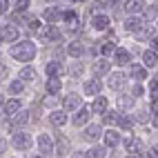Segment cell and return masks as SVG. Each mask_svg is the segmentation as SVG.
Returning a JSON list of instances; mask_svg holds the SVG:
<instances>
[{
	"instance_id": "cell-32",
	"label": "cell",
	"mask_w": 158,
	"mask_h": 158,
	"mask_svg": "<svg viewBox=\"0 0 158 158\" xmlns=\"http://www.w3.org/2000/svg\"><path fill=\"white\" fill-rule=\"evenodd\" d=\"M100 45H102V47H100V54H102V56H109V54H114V51L118 49L111 40H105V43H100Z\"/></svg>"
},
{
	"instance_id": "cell-49",
	"label": "cell",
	"mask_w": 158,
	"mask_h": 158,
	"mask_svg": "<svg viewBox=\"0 0 158 158\" xmlns=\"http://www.w3.org/2000/svg\"><path fill=\"white\" fill-rule=\"evenodd\" d=\"M105 2H107V5H111V7H114V5H118V0H105Z\"/></svg>"
},
{
	"instance_id": "cell-27",
	"label": "cell",
	"mask_w": 158,
	"mask_h": 158,
	"mask_svg": "<svg viewBox=\"0 0 158 158\" xmlns=\"http://www.w3.org/2000/svg\"><path fill=\"white\" fill-rule=\"evenodd\" d=\"M82 136H85L87 140H98L100 136H102V131H100V127H98V125H89V127L85 129V134H82Z\"/></svg>"
},
{
	"instance_id": "cell-39",
	"label": "cell",
	"mask_w": 158,
	"mask_h": 158,
	"mask_svg": "<svg viewBox=\"0 0 158 158\" xmlns=\"http://www.w3.org/2000/svg\"><path fill=\"white\" fill-rule=\"evenodd\" d=\"M29 5H31V0H16V9L20 14H25L27 9H29Z\"/></svg>"
},
{
	"instance_id": "cell-50",
	"label": "cell",
	"mask_w": 158,
	"mask_h": 158,
	"mask_svg": "<svg viewBox=\"0 0 158 158\" xmlns=\"http://www.w3.org/2000/svg\"><path fill=\"white\" fill-rule=\"evenodd\" d=\"M154 127H156V129H158V114H156V116H154Z\"/></svg>"
},
{
	"instance_id": "cell-42",
	"label": "cell",
	"mask_w": 158,
	"mask_h": 158,
	"mask_svg": "<svg viewBox=\"0 0 158 158\" xmlns=\"http://www.w3.org/2000/svg\"><path fill=\"white\" fill-rule=\"evenodd\" d=\"M152 34H154V31H152V27H147V25H145V27H143V29H140L136 36H138V38H154Z\"/></svg>"
},
{
	"instance_id": "cell-8",
	"label": "cell",
	"mask_w": 158,
	"mask_h": 158,
	"mask_svg": "<svg viewBox=\"0 0 158 158\" xmlns=\"http://www.w3.org/2000/svg\"><path fill=\"white\" fill-rule=\"evenodd\" d=\"M114 62H116L118 67H125V65H129V62H131V54H129L127 49L118 47V49L114 51Z\"/></svg>"
},
{
	"instance_id": "cell-45",
	"label": "cell",
	"mask_w": 158,
	"mask_h": 158,
	"mask_svg": "<svg viewBox=\"0 0 158 158\" xmlns=\"http://www.w3.org/2000/svg\"><path fill=\"white\" fill-rule=\"evenodd\" d=\"M149 158H158V145L149 149Z\"/></svg>"
},
{
	"instance_id": "cell-22",
	"label": "cell",
	"mask_w": 158,
	"mask_h": 158,
	"mask_svg": "<svg viewBox=\"0 0 158 158\" xmlns=\"http://www.w3.org/2000/svg\"><path fill=\"white\" fill-rule=\"evenodd\" d=\"M45 71H47V76H49V78H60V73H62V65H60V62H56V60H51V62H47Z\"/></svg>"
},
{
	"instance_id": "cell-16",
	"label": "cell",
	"mask_w": 158,
	"mask_h": 158,
	"mask_svg": "<svg viewBox=\"0 0 158 158\" xmlns=\"http://www.w3.org/2000/svg\"><path fill=\"white\" fill-rule=\"evenodd\" d=\"M82 51H85V47H82L80 40H71V43L67 45V54H69L71 58H80Z\"/></svg>"
},
{
	"instance_id": "cell-13",
	"label": "cell",
	"mask_w": 158,
	"mask_h": 158,
	"mask_svg": "<svg viewBox=\"0 0 158 158\" xmlns=\"http://www.w3.org/2000/svg\"><path fill=\"white\" fill-rule=\"evenodd\" d=\"M143 27H145V23H143L140 18H134V16H129L127 20H125V29H127L129 34H138V31H140Z\"/></svg>"
},
{
	"instance_id": "cell-19",
	"label": "cell",
	"mask_w": 158,
	"mask_h": 158,
	"mask_svg": "<svg viewBox=\"0 0 158 158\" xmlns=\"http://www.w3.org/2000/svg\"><path fill=\"white\" fill-rule=\"evenodd\" d=\"M123 9L127 11L129 16H134V14H138V11H143V0H127V2L123 5Z\"/></svg>"
},
{
	"instance_id": "cell-28",
	"label": "cell",
	"mask_w": 158,
	"mask_h": 158,
	"mask_svg": "<svg viewBox=\"0 0 158 158\" xmlns=\"http://www.w3.org/2000/svg\"><path fill=\"white\" fill-rule=\"evenodd\" d=\"M36 78H38V73H36L34 67H25L23 71H20V80H25V82H34Z\"/></svg>"
},
{
	"instance_id": "cell-46",
	"label": "cell",
	"mask_w": 158,
	"mask_h": 158,
	"mask_svg": "<svg viewBox=\"0 0 158 158\" xmlns=\"http://www.w3.org/2000/svg\"><path fill=\"white\" fill-rule=\"evenodd\" d=\"M152 49H154V51H158V36H154V38H152Z\"/></svg>"
},
{
	"instance_id": "cell-14",
	"label": "cell",
	"mask_w": 158,
	"mask_h": 158,
	"mask_svg": "<svg viewBox=\"0 0 158 158\" xmlns=\"http://www.w3.org/2000/svg\"><path fill=\"white\" fill-rule=\"evenodd\" d=\"M109 69H111V62L107 58H98L96 62H94V73H96V76H105Z\"/></svg>"
},
{
	"instance_id": "cell-30",
	"label": "cell",
	"mask_w": 158,
	"mask_h": 158,
	"mask_svg": "<svg viewBox=\"0 0 158 158\" xmlns=\"http://www.w3.org/2000/svg\"><path fill=\"white\" fill-rule=\"evenodd\" d=\"M23 89H25V80H11L9 82V94H14V96L23 94Z\"/></svg>"
},
{
	"instance_id": "cell-51",
	"label": "cell",
	"mask_w": 158,
	"mask_h": 158,
	"mask_svg": "<svg viewBox=\"0 0 158 158\" xmlns=\"http://www.w3.org/2000/svg\"><path fill=\"white\" fill-rule=\"evenodd\" d=\"M87 156H89V154H87ZM87 156H85V154H76V158H87Z\"/></svg>"
},
{
	"instance_id": "cell-33",
	"label": "cell",
	"mask_w": 158,
	"mask_h": 158,
	"mask_svg": "<svg viewBox=\"0 0 158 158\" xmlns=\"http://www.w3.org/2000/svg\"><path fill=\"white\" fill-rule=\"evenodd\" d=\"M105 125H116L120 120V114H116V111H105Z\"/></svg>"
},
{
	"instance_id": "cell-5",
	"label": "cell",
	"mask_w": 158,
	"mask_h": 158,
	"mask_svg": "<svg viewBox=\"0 0 158 158\" xmlns=\"http://www.w3.org/2000/svg\"><path fill=\"white\" fill-rule=\"evenodd\" d=\"M14 147H16V149H23V152H27L29 147H31V138H29V134H25V131H18V134H14Z\"/></svg>"
},
{
	"instance_id": "cell-12",
	"label": "cell",
	"mask_w": 158,
	"mask_h": 158,
	"mask_svg": "<svg viewBox=\"0 0 158 158\" xmlns=\"http://www.w3.org/2000/svg\"><path fill=\"white\" fill-rule=\"evenodd\" d=\"M89 114H91V107H80V109L76 111V116L71 118V123L76 125V127H80V125H85V123L89 120Z\"/></svg>"
},
{
	"instance_id": "cell-20",
	"label": "cell",
	"mask_w": 158,
	"mask_h": 158,
	"mask_svg": "<svg viewBox=\"0 0 158 158\" xmlns=\"http://www.w3.org/2000/svg\"><path fill=\"white\" fill-rule=\"evenodd\" d=\"M49 120H51V125H56V127H62V125L67 123V114H65V109L51 111V114H49Z\"/></svg>"
},
{
	"instance_id": "cell-34",
	"label": "cell",
	"mask_w": 158,
	"mask_h": 158,
	"mask_svg": "<svg viewBox=\"0 0 158 158\" xmlns=\"http://www.w3.org/2000/svg\"><path fill=\"white\" fill-rule=\"evenodd\" d=\"M29 116H31L29 111H23V114H16L11 120H14V125H27L29 123Z\"/></svg>"
},
{
	"instance_id": "cell-24",
	"label": "cell",
	"mask_w": 158,
	"mask_h": 158,
	"mask_svg": "<svg viewBox=\"0 0 158 158\" xmlns=\"http://www.w3.org/2000/svg\"><path fill=\"white\" fill-rule=\"evenodd\" d=\"M82 89H85V94H87V96H98V94H100V82L98 80H85V87H82Z\"/></svg>"
},
{
	"instance_id": "cell-6",
	"label": "cell",
	"mask_w": 158,
	"mask_h": 158,
	"mask_svg": "<svg viewBox=\"0 0 158 158\" xmlns=\"http://www.w3.org/2000/svg\"><path fill=\"white\" fill-rule=\"evenodd\" d=\"M36 143H38V149H40V154H45V156H47V154H54V140H51L47 134H40Z\"/></svg>"
},
{
	"instance_id": "cell-36",
	"label": "cell",
	"mask_w": 158,
	"mask_h": 158,
	"mask_svg": "<svg viewBox=\"0 0 158 158\" xmlns=\"http://www.w3.org/2000/svg\"><path fill=\"white\" fill-rule=\"evenodd\" d=\"M149 96H152V100H158V78L149 80Z\"/></svg>"
},
{
	"instance_id": "cell-38",
	"label": "cell",
	"mask_w": 158,
	"mask_h": 158,
	"mask_svg": "<svg viewBox=\"0 0 158 158\" xmlns=\"http://www.w3.org/2000/svg\"><path fill=\"white\" fill-rule=\"evenodd\" d=\"M145 18H147V20H149V18H158V7H156V5L145 7Z\"/></svg>"
},
{
	"instance_id": "cell-41",
	"label": "cell",
	"mask_w": 158,
	"mask_h": 158,
	"mask_svg": "<svg viewBox=\"0 0 158 158\" xmlns=\"http://www.w3.org/2000/svg\"><path fill=\"white\" fill-rule=\"evenodd\" d=\"M69 73L71 76H82V65L80 62H73V65L69 67Z\"/></svg>"
},
{
	"instance_id": "cell-25",
	"label": "cell",
	"mask_w": 158,
	"mask_h": 158,
	"mask_svg": "<svg viewBox=\"0 0 158 158\" xmlns=\"http://www.w3.org/2000/svg\"><path fill=\"white\" fill-rule=\"evenodd\" d=\"M60 89H62L60 78H49V80H47V94H49V96H58Z\"/></svg>"
},
{
	"instance_id": "cell-47",
	"label": "cell",
	"mask_w": 158,
	"mask_h": 158,
	"mask_svg": "<svg viewBox=\"0 0 158 158\" xmlns=\"http://www.w3.org/2000/svg\"><path fill=\"white\" fill-rule=\"evenodd\" d=\"M152 114H154V116L158 114V100H154V102H152Z\"/></svg>"
},
{
	"instance_id": "cell-43",
	"label": "cell",
	"mask_w": 158,
	"mask_h": 158,
	"mask_svg": "<svg viewBox=\"0 0 158 158\" xmlns=\"http://www.w3.org/2000/svg\"><path fill=\"white\" fill-rule=\"evenodd\" d=\"M0 11H2V14L9 11V0H0Z\"/></svg>"
},
{
	"instance_id": "cell-9",
	"label": "cell",
	"mask_w": 158,
	"mask_h": 158,
	"mask_svg": "<svg viewBox=\"0 0 158 158\" xmlns=\"http://www.w3.org/2000/svg\"><path fill=\"white\" fill-rule=\"evenodd\" d=\"M62 18H65V11H60L58 7H49V9H45V20H47L49 25L60 23Z\"/></svg>"
},
{
	"instance_id": "cell-44",
	"label": "cell",
	"mask_w": 158,
	"mask_h": 158,
	"mask_svg": "<svg viewBox=\"0 0 158 158\" xmlns=\"http://www.w3.org/2000/svg\"><path fill=\"white\" fill-rule=\"evenodd\" d=\"M131 96H143V87H140V85L134 87V89H131Z\"/></svg>"
},
{
	"instance_id": "cell-29",
	"label": "cell",
	"mask_w": 158,
	"mask_h": 158,
	"mask_svg": "<svg viewBox=\"0 0 158 158\" xmlns=\"http://www.w3.org/2000/svg\"><path fill=\"white\" fill-rule=\"evenodd\" d=\"M118 107H120V111H129L134 107V96H131V94H129V96H120L118 98Z\"/></svg>"
},
{
	"instance_id": "cell-15",
	"label": "cell",
	"mask_w": 158,
	"mask_h": 158,
	"mask_svg": "<svg viewBox=\"0 0 158 158\" xmlns=\"http://www.w3.org/2000/svg\"><path fill=\"white\" fill-rule=\"evenodd\" d=\"M129 76L134 80H145L147 78V67L145 65H129Z\"/></svg>"
},
{
	"instance_id": "cell-1",
	"label": "cell",
	"mask_w": 158,
	"mask_h": 158,
	"mask_svg": "<svg viewBox=\"0 0 158 158\" xmlns=\"http://www.w3.org/2000/svg\"><path fill=\"white\" fill-rule=\"evenodd\" d=\"M36 54H38V49H36V45L31 43V40H23V43L11 47V58H16L20 62H31L36 58Z\"/></svg>"
},
{
	"instance_id": "cell-40",
	"label": "cell",
	"mask_w": 158,
	"mask_h": 158,
	"mask_svg": "<svg viewBox=\"0 0 158 158\" xmlns=\"http://www.w3.org/2000/svg\"><path fill=\"white\" fill-rule=\"evenodd\" d=\"M43 25H40V20H31L29 23V31L31 34H43V29H40Z\"/></svg>"
},
{
	"instance_id": "cell-37",
	"label": "cell",
	"mask_w": 158,
	"mask_h": 158,
	"mask_svg": "<svg viewBox=\"0 0 158 158\" xmlns=\"http://www.w3.org/2000/svg\"><path fill=\"white\" fill-rule=\"evenodd\" d=\"M105 147H91L89 149V158H105Z\"/></svg>"
},
{
	"instance_id": "cell-18",
	"label": "cell",
	"mask_w": 158,
	"mask_h": 158,
	"mask_svg": "<svg viewBox=\"0 0 158 158\" xmlns=\"http://www.w3.org/2000/svg\"><path fill=\"white\" fill-rule=\"evenodd\" d=\"M62 20H65V23H67V25H69L73 31H78V27H80V18H78V14L73 11V9L65 11V18H62Z\"/></svg>"
},
{
	"instance_id": "cell-3",
	"label": "cell",
	"mask_w": 158,
	"mask_h": 158,
	"mask_svg": "<svg viewBox=\"0 0 158 158\" xmlns=\"http://www.w3.org/2000/svg\"><path fill=\"white\" fill-rule=\"evenodd\" d=\"M109 25H111L109 16H105V14H94V16H91V27L96 29V31H105V29H109Z\"/></svg>"
},
{
	"instance_id": "cell-17",
	"label": "cell",
	"mask_w": 158,
	"mask_h": 158,
	"mask_svg": "<svg viewBox=\"0 0 158 158\" xmlns=\"http://www.w3.org/2000/svg\"><path fill=\"white\" fill-rule=\"evenodd\" d=\"M107 98H105V96H96V98H94V102H91V111L94 114H105V111H107Z\"/></svg>"
},
{
	"instance_id": "cell-21",
	"label": "cell",
	"mask_w": 158,
	"mask_h": 158,
	"mask_svg": "<svg viewBox=\"0 0 158 158\" xmlns=\"http://www.w3.org/2000/svg\"><path fill=\"white\" fill-rule=\"evenodd\" d=\"M143 65H145V67H156V65H158V54H156L154 49L143 51Z\"/></svg>"
},
{
	"instance_id": "cell-10",
	"label": "cell",
	"mask_w": 158,
	"mask_h": 158,
	"mask_svg": "<svg viewBox=\"0 0 158 158\" xmlns=\"http://www.w3.org/2000/svg\"><path fill=\"white\" fill-rule=\"evenodd\" d=\"M125 147H127V152H131V154H143V152H145L143 140L136 138V136H129V138L125 140Z\"/></svg>"
},
{
	"instance_id": "cell-35",
	"label": "cell",
	"mask_w": 158,
	"mask_h": 158,
	"mask_svg": "<svg viewBox=\"0 0 158 158\" xmlns=\"http://www.w3.org/2000/svg\"><path fill=\"white\" fill-rule=\"evenodd\" d=\"M118 125H120V129H127V131H129V129L134 127V120L129 118V116H120V120H118Z\"/></svg>"
},
{
	"instance_id": "cell-48",
	"label": "cell",
	"mask_w": 158,
	"mask_h": 158,
	"mask_svg": "<svg viewBox=\"0 0 158 158\" xmlns=\"http://www.w3.org/2000/svg\"><path fill=\"white\" fill-rule=\"evenodd\" d=\"M138 120H140V123H145V120H147V114H145V111H140V114H138Z\"/></svg>"
},
{
	"instance_id": "cell-31",
	"label": "cell",
	"mask_w": 158,
	"mask_h": 158,
	"mask_svg": "<svg viewBox=\"0 0 158 158\" xmlns=\"http://www.w3.org/2000/svg\"><path fill=\"white\" fill-rule=\"evenodd\" d=\"M56 147H58V154H67V152H69V140L65 138V136H60V134H58Z\"/></svg>"
},
{
	"instance_id": "cell-52",
	"label": "cell",
	"mask_w": 158,
	"mask_h": 158,
	"mask_svg": "<svg viewBox=\"0 0 158 158\" xmlns=\"http://www.w3.org/2000/svg\"><path fill=\"white\" fill-rule=\"evenodd\" d=\"M34 158H40V156H34Z\"/></svg>"
},
{
	"instance_id": "cell-11",
	"label": "cell",
	"mask_w": 158,
	"mask_h": 158,
	"mask_svg": "<svg viewBox=\"0 0 158 158\" xmlns=\"http://www.w3.org/2000/svg\"><path fill=\"white\" fill-rule=\"evenodd\" d=\"M107 85L111 87V89H123L125 87V73H120V71H114V73H109V80H107Z\"/></svg>"
},
{
	"instance_id": "cell-4",
	"label": "cell",
	"mask_w": 158,
	"mask_h": 158,
	"mask_svg": "<svg viewBox=\"0 0 158 158\" xmlns=\"http://www.w3.org/2000/svg\"><path fill=\"white\" fill-rule=\"evenodd\" d=\"M62 105H65L67 111H76V109L82 107V98L78 96V94H67L65 100H62Z\"/></svg>"
},
{
	"instance_id": "cell-23",
	"label": "cell",
	"mask_w": 158,
	"mask_h": 158,
	"mask_svg": "<svg viewBox=\"0 0 158 158\" xmlns=\"http://www.w3.org/2000/svg\"><path fill=\"white\" fill-rule=\"evenodd\" d=\"M40 36H43V38H47V40H60V38H62L60 29H58V27H54V25L45 27V29H43V34H40Z\"/></svg>"
},
{
	"instance_id": "cell-26",
	"label": "cell",
	"mask_w": 158,
	"mask_h": 158,
	"mask_svg": "<svg viewBox=\"0 0 158 158\" xmlns=\"http://www.w3.org/2000/svg\"><path fill=\"white\" fill-rule=\"evenodd\" d=\"M118 143H120V134L116 131V129L105 131V145H107V147H116Z\"/></svg>"
},
{
	"instance_id": "cell-2",
	"label": "cell",
	"mask_w": 158,
	"mask_h": 158,
	"mask_svg": "<svg viewBox=\"0 0 158 158\" xmlns=\"http://www.w3.org/2000/svg\"><path fill=\"white\" fill-rule=\"evenodd\" d=\"M20 109H23V100L20 98H11V100L2 102V116L5 118H14Z\"/></svg>"
},
{
	"instance_id": "cell-7",
	"label": "cell",
	"mask_w": 158,
	"mask_h": 158,
	"mask_svg": "<svg viewBox=\"0 0 158 158\" xmlns=\"http://www.w3.org/2000/svg\"><path fill=\"white\" fill-rule=\"evenodd\" d=\"M18 36H20V31H18L16 25H2V45L18 40Z\"/></svg>"
}]
</instances>
